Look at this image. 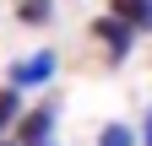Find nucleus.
<instances>
[{"mask_svg": "<svg viewBox=\"0 0 152 146\" xmlns=\"http://www.w3.org/2000/svg\"><path fill=\"white\" fill-rule=\"evenodd\" d=\"M54 65H60V54H54V49H38V54H27V60H16L6 70V81L16 87V92H22V87H44L54 76Z\"/></svg>", "mask_w": 152, "mask_h": 146, "instance_id": "1", "label": "nucleus"}, {"mask_svg": "<svg viewBox=\"0 0 152 146\" xmlns=\"http://www.w3.org/2000/svg\"><path fill=\"white\" fill-rule=\"evenodd\" d=\"M54 119H60V103H38L33 114H22L16 119V146H44L49 141V130H54Z\"/></svg>", "mask_w": 152, "mask_h": 146, "instance_id": "2", "label": "nucleus"}, {"mask_svg": "<svg viewBox=\"0 0 152 146\" xmlns=\"http://www.w3.org/2000/svg\"><path fill=\"white\" fill-rule=\"evenodd\" d=\"M92 38H98V43L109 49V60H114V65H120V60H125V54H130V38H136V33H130V27L120 22V16H109V11H103V16H98V22H92Z\"/></svg>", "mask_w": 152, "mask_h": 146, "instance_id": "3", "label": "nucleus"}, {"mask_svg": "<svg viewBox=\"0 0 152 146\" xmlns=\"http://www.w3.org/2000/svg\"><path fill=\"white\" fill-rule=\"evenodd\" d=\"M109 16H120L130 33H152V0H109Z\"/></svg>", "mask_w": 152, "mask_h": 146, "instance_id": "4", "label": "nucleus"}, {"mask_svg": "<svg viewBox=\"0 0 152 146\" xmlns=\"http://www.w3.org/2000/svg\"><path fill=\"white\" fill-rule=\"evenodd\" d=\"M54 16V0H16V22L22 27H44Z\"/></svg>", "mask_w": 152, "mask_h": 146, "instance_id": "5", "label": "nucleus"}, {"mask_svg": "<svg viewBox=\"0 0 152 146\" xmlns=\"http://www.w3.org/2000/svg\"><path fill=\"white\" fill-rule=\"evenodd\" d=\"M98 146H136V135H130L125 124H103V130H98Z\"/></svg>", "mask_w": 152, "mask_h": 146, "instance_id": "6", "label": "nucleus"}, {"mask_svg": "<svg viewBox=\"0 0 152 146\" xmlns=\"http://www.w3.org/2000/svg\"><path fill=\"white\" fill-rule=\"evenodd\" d=\"M16 108H22V98H16V87H0V130L16 119Z\"/></svg>", "mask_w": 152, "mask_h": 146, "instance_id": "7", "label": "nucleus"}, {"mask_svg": "<svg viewBox=\"0 0 152 146\" xmlns=\"http://www.w3.org/2000/svg\"><path fill=\"white\" fill-rule=\"evenodd\" d=\"M141 141L152 146V108H147V124H141Z\"/></svg>", "mask_w": 152, "mask_h": 146, "instance_id": "8", "label": "nucleus"}, {"mask_svg": "<svg viewBox=\"0 0 152 146\" xmlns=\"http://www.w3.org/2000/svg\"><path fill=\"white\" fill-rule=\"evenodd\" d=\"M0 146H16V141H0Z\"/></svg>", "mask_w": 152, "mask_h": 146, "instance_id": "9", "label": "nucleus"}, {"mask_svg": "<svg viewBox=\"0 0 152 146\" xmlns=\"http://www.w3.org/2000/svg\"><path fill=\"white\" fill-rule=\"evenodd\" d=\"M44 146H54V141H44Z\"/></svg>", "mask_w": 152, "mask_h": 146, "instance_id": "10", "label": "nucleus"}]
</instances>
